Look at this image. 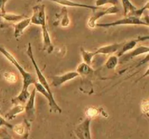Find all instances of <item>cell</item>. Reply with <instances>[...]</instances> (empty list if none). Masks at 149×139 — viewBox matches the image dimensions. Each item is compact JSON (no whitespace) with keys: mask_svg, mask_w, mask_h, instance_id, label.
I'll return each mask as SVG.
<instances>
[{"mask_svg":"<svg viewBox=\"0 0 149 139\" xmlns=\"http://www.w3.org/2000/svg\"><path fill=\"white\" fill-rule=\"evenodd\" d=\"M0 53L2 54L10 63H12L17 68L20 74H21L22 77H23V89H22V90H28L29 87L31 85L34 84L36 82H37L36 77L33 76L31 73H29L27 71H26L23 68L21 64H19L18 61L16 60V58L8 50H7L4 47L0 46Z\"/></svg>","mask_w":149,"mask_h":139,"instance_id":"6da1fadb","label":"cell"},{"mask_svg":"<svg viewBox=\"0 0 149 139\" xmlns=\"http://www.w3.org/2000/svg\"><path fill=\"white\" fill-rule=\"evenodd\" d=\"M127 25H135V26H149L148 17V15L146 16L144 19L142 17H135L133 15L125 16L124 18L119 19L116 21L111 22L108 23H96L97 27L103 28H110L113 26H127Z\"/></svg>","mask_w":149,"mask_h":139,"instance_id":"7a4b0ae2","label":"cell"},{"mask_svg":"<svg viewBox=\"0 0 149 139\" xmlns=\"http://www.w3.org/2000/svg\"><path fill=\"white\" fill-rule=\"evenodd\" d=\"M93 14L91 17L89 18L87 21V26L90 29H94L96 27V23L97 20H99L101 17L108 15H116L120 11V9L118 6H112V7H109V8H103L100 7V8L97 10H93Z\"/></svg>","mask_w":149,"mask_h":139,"instance_id":"3957f363","label":"cell"},{"mask_svg":"<svg viewBox=\"0 0 149 139\" xmlns=\"http://www.w3.org/2000/svg\"><path fill=\"white\" fill-rule=\"evenodd\" d=\"M31 19V23L36 26H45L46 23V13L45 6L44 4L36 5L33 7V15Z\"/></svg>","mask_w":149,"mask_h":139,"instance_id":"277c9868","label":"cell"},{"mask_svg":"<svg viewBox=\"0 0 149 139\" xmlns=\"http://www.w3.org/2000/svg\"><path fill=\"white\" fill-rule=\"evenodd\" d=\"M33 85H34V87H35L34 88L36 89V91L39 92V93H41V94H42V96H45V97L47 98V100L48 101L49 106V107H50V110L54 112L61 113V112H62V109L59 107L58 103H56L55 98H54V96L49 95V93L45 90V87H44L40 83L38 82H36Z\"/></svg>","mask_w":149,"mask_h":139,"instance_id":"5b68a950","label":"cell"},{"mask_svg":"<svg viewBox=\"0 0 149 139\" xmlns=\"http://www.w3.org/2000/svg\"><path fill=\"white\" fill-rule=\"evenodd\" d=\"M90 122L91 119L86 117L74 130V133L79 139H91L90 134Z\"/></svg>","mask_w":149,"mask_h":139,"instance_id":"8992f818","label":"cell"},{"mask_svg":"<svg viewBox=\"0 0 149 139\" xmlns=\"http://www.w3.org/2000/svg\"><path fill=\"white\" fill-rule=\"evenodd\" d=\"M79 74L77 71H69L63 75L59 76H52L51 77L52 79V85L55 87H58L63 85L66 82L70 81L71 80L77 78L79 77Z\"/></svg>","mask_w":149,"mask_h":139,"instance_id":"52a82bcc","label":"cell"},{"mask_svg":"<svg viewBox=\"0 0 149 139\" xmlns=\"http://www.w3.org/2000/svg\"><path fill=\"white\" fill-rule=\"evenodd\" d=\"M36 89L33 88L32 93H31L30 97L28 99L26 103L24 111L26 112V116H27L28 120L32 122L35 118V98H36Z\"/></svg>","mask_w":149,"mask_h":139,"instance_id":"ba28073f","label":"cell"},{"mask_svg":"<svg viewBox=\"0 0 149 139\" xmlns=\"http://www.w3.org/2000/svg\"><path fill=\"white\" fill-rule=\"evenodd\" d=\"M43 0H37V1H42ZM47 1H50L56 4H61L63 7H80V8H87L90 10H95L100 8V7H97V6H90L87 4H81V3L76 2V1H72V0H47Z\"/></svg>","mask_w":149,"mask_h":139,"instance_id":"9c48e42d","label":"cell"},{"mask_svg":"<svg viewBox=\"0 0 149 139\" xmlns=\"http://www.w3.org/2000/svg\"><path fill=\"white\" fill-rule=\"evenodd\" d=\"M148 39V36H146V37H139L138 39H132V40L129 41V42H123V45H122L120 49L117 51L118 53L116 56L117 57H121L122 55H123L124 54H125L126 52H127L128 51L134 49L136 45L138 44V42L140 41H143L144 39Z\"/></svg>","mask_w":149,"mask_h":139,"instance_id":"30bf717a","label":"cell"},{"mask_svg":"<svg viewBox=\"0 0 149 139\" xmlns=\"http://www.w3.org/2000/svg\"><path fill=\"white\" fill-rule=\"evenodd\" d=\"M149 52V48L148 47L145 46H140L138 47L135 48V50H133L132 51H131L130 52H128V53L124 54L123 55H122V58L120 59L121 62H125V61H128L130 60H131L132 58H133L134 57L138 56V55H143V54L148 53Z\"/></svg>","mask_w":149,"mask_h":139,"instance_id":"8fae6325","label":"cell"},{"mask_svg":"<svg viewBox=\"0 0 149 139\" xmlns=\"http://www.w3.org/2000/svg\"><path fill=\"white\" fill-rule=\"evenodd\" d=\"M13 26L15 28L14 31V36L15 38H18L20 36L24 31L25 29L31 24V19L30 17H27L26 18H23V20H20V21L17 22V23H12Z\"/></svg>","mask_w":149,"mask_h":139,"instance_id":"7c38bea8","label":"cell"},{"mask_svg":"<svg viewBox=\"0 0 149 139\" xmlns=\"http://www.w3.org/2000/svg\"><path fill=\"white\" fill-rule=\"evenodd\" d=\"M123 43H119V44H112V45H106V46H103L101 47L98 48L95 52H94L95 55H110V54L116 52L119 50L121 48L122 45Z\"/></svg>","mask_w":149,"mask_h":139,"instance_id":"4fadbf2b","label":"cell"},{"mask_svg":"<svg viewBox=\"0 0 149 139\" xmlns=\"http://www.w3.org/2000/svg\"><path fill=\"white\" fill-rule=\"evenodd\" d=\"M42 38H43V50L47 51L48 53L52 52L54 50V47L51 42L50 36L48 32L47 25L42 26Z\"/></svg>","mask_w":149,"mask_h":139,"instance_id":"5bb4252c","label":"cell"},{"mask_svg":"<svg viewBox=\"0 0 149 139\" xmlns=\"http://www.w3.org/2000/svg\"><path fill=\"white\" fill-rule=\"evenodd\" d=\"M0 17H2L3 19L6 20V21L9 22L11 23H17V22L20 21V20H23V18L27 17L25 15H15L13 13H8L7 12L5 13H0Z\"/></svg>","mask_w":149,"mask_h":139,"instance_id":"9a60e30c","label":"cell"},{"mask_svg":"<svg viewBox=\"0 0 149 139\" xmlns=\"http://www.w3.org/2000/svg\"><path fill=\"white\" fill-rule=\"evenodd\" d=\"M31 93L28 90H21L20 94L12 100V103L15 105H25L30 97Z\"/></svg>","mask_w":149,"mask_h":139,"instance_id":"2e32d148","label":"cell"},{"mask_svg":"<svg viewBox=\"0 0 149 139\" xmlns=\"http://www.w3.org/2000/svg\"><path fill=\"white\" fill-rule=\"evenodd\" d=\"M25 106L24 105H15V106L10 109L8 112L5 115V118L8 120H12L15 117L16 115L22 113L24 112Z\"/></svg>","mask_w":149,"mask_h":139,"instance_id":"e0dca14e","label":"cell"},{"mask_svg":"<svg viewBox=\"0 0 149 139\" xmlns=\"http://www.w3.org/2000/svg\"><path fill=\"white\" fill-rule=\"evenodd\" d=\"M93 69L90 67V66L87 65L85 63H82L78 66L77 69V72L79 75L86 77V76H90L93 73Z\"/></svg>","mask_w":149,"mask_h":139,"instance_id":"ac0fdd59","label":"cell"},{"mask_svg":"<svg viewBox=\"0 0 149 139\" xmlns=\"http://www.w3.org/2000/svg\"><path fill=\"white\" fill-rule=\"evenodd\" d=\"M122 4V7H123L124 16H127L130 15L133 11L136 10V7L132 4L130 0H121Z\"/></svg>","mask_w":149,"mask_h":139,"instance_id":"d6986e66","label":"cell"},{"mask_svg":"<svg viewBox=\"0 0 149 139\" xmlns=\"http://www.w3.org/2000/svg\"><path fill=\"white\" fill-rule=\"evenodd\" d=\"M59 17L60 19V23H61V26L63 27H67L68 26H69L70 23V20L69 17L68 15V12H67L66 7H63L62 8L61 13H60Z\"/></svg>","mask_w":149,"mask_h":139,"instance_id":"ffe728a7","label":"cell"},{"mask_svg":"<svg viewBox=\"0 0 149 139\" xmlns=\"http://www.w3.org/2000/svg\"><path fill=\"white\" fill-rule=\"evenodd\" d=\"M81 55H82L83 61H84V63H85L87 65L90 66L91 65V62L93 58H94L95 53L93 52H88V51L84 50L83 48H81Z\"/></svg>","mask_w":149,"mask_h":139,"instance_id":"44dd1931","label":"cell"},{"mask_svg":"<svg viewBox=\"0 0 149 139\" xmlns=\"http://www.w3.org/2000/svg\"><path fill=\"white\" fill-rule=\"evenodd\" d=\"M119 57L116 55H112L108 59L106 63V67L108 69H114L117 66L118 62H119Z\"/></svg>","mask_w":149,"mask_h":139,"instance_id":"7402d4cb","label":"cell"},{"mask_svg":"<svg viewBox=\"0 0 149 139\" xmlns=\"http://www.w3.org/2000/svg\"><path fill=\"white\" fill-rule=\"evenodd\" d=\"M108 4L117 6L119 4V0H96L95 1V6L97 7H103Z\"/></svg>","mask_w":149,"mask_h":139,"instance_id":"603a6c76","label":"cell"},{"mask_svg":"<svg viewBox=\"0 0 149 139\" xmlns=\"http://www.w3.org/2000/svg\"><path fill=\"white\" fill-rule=\"evenodd\" d=\"M13 131L15 133H16L18 135L22 136L26 133V127L23 125V124H17L13 128Z\"/></svg>","mask_w":149,"mask_h":139,"instance_id":"cb8c5ba5","label":"cell"},{"mask_svg":"<svg viewBox=\"0 0 149 139\" xmlns=\"http://www.w3.org/2000/svg\"><path fill=\"white\" fill-rule=\"evenodd\" d=\"M4 77L7 82L11 83L16 82L17 80V78L15 74L12 72H5L4 74Z\"/></svg>","mask_w":149,"mask_h":139,"instance_id":"d4e9b609","label":"cell"},{"mask_svg":"<svg viewBox=\"0 0 149 139\" xmlns=\"http://www.w3.org/2000/svg\"><path fill=\"white\" fill-rule=\"evenodd\" d=\"M98 110H97V109H95V108H89L87 111V113H86L87 116V117L92 119L93 117H95V116H97V115H98Z\"/></svg>","mask_w":149,"mask_h":139,"instance_id":"484cf974","label":"cell"},{"mask_svg":"<svg viewBox=\"0 0 149 139\" xmlns=\"http://www.w3.org/2000/svg\"><path fill=\"white\" fill-rule=\"evenodd\" d=\"M0 139H13L9 135L5 128H0Z\"/></svg>","mask_w":149,"mask_h":139,"instance_id":"4316f807","label":"cell"},{"mask_svg":"<svg viewBox=\"0 0 149 139\" xmlns=\"http://www.w3.org/2000/svg\"><path fill=\"white\" fill-rule=\"evenodd\" d=\"M2 126L7 127V128H11V129H13V126L11 125V124H10L9 122H7V121H6L5 119H4V118H3L0 115V128Z\"/></svg>","mask_w":149,"mask_h":139,"instance_id":"83f0119b","label":"cell"},{"mask_svg":"<svg viewBox=\"0 0 149 139\" xmlns=\"http://www.w3.org/2000/svg\"><path fill=\"white\" fill-rule=\"evenodd\" d=\"M141 107H142L143 112L145 114H146V115H148V101L147 100L143 101Z\"/></svg>","mask_w":149,"mask_h":139,"instance_id":"f1b7e54d","label":"cell"},{"mask_svg":"<svg viewBox=\"0 0 149 139\" xmlns=\"http://www.w3.org/2000/svg\"><path fill=\"white\" fill-rule=\"evenodd\" d=\"M9 0H0V13H5L6 11L5 9H4V7H5L6 3Z\"/></svg>","mask_w":149,"mask_h":139,"instance_id":"f546056e","label":"cell"},{"mask_svg":"<svg viewBox=\"0 0 149 139\" xmlns=\"http://www.w3.org/2000/svg\"><path fill=\"white\" fill-rule=\"evenodd\" d=\"M0 112H1V108H0Z\"/></svg>","mask_w":149,"mask_h":139,"instance_id":"4dcf8cb0","label":"cell"}]
</instances>
